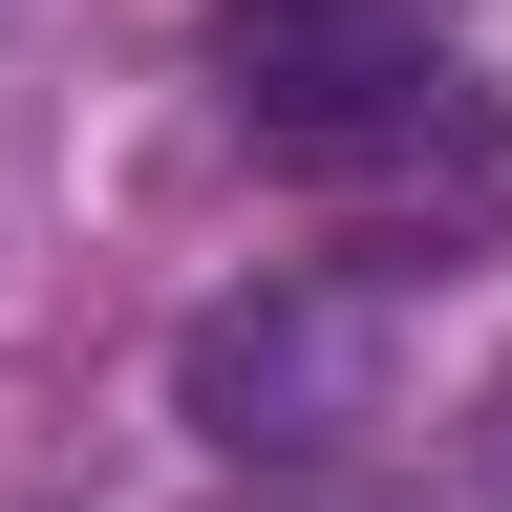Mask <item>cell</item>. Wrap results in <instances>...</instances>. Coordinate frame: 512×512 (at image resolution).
Returning <instances> with one entry per match:
<instances>
[{
    "mask_svg": "<svg viewBox=\"0 0 512 512\" xmlns=\"http://www.w3.org/2000/svg\"><path fill=\"white\" fill-rule=\"evenodd\" d=\"M214 86L299 192H427V171L491 192L512 171L448 0H214Z\"/></svg>",
    "mask_w": 512,
    "mask_h": 512,
    "instance_id": "1",
    "label": "cell"
},
{
    "mask_svg": "<svg viewBox=\"0 0 512 512\" xmlns=\"http://www.w3.org/2000/svg\"><path fill=\"white\" fill-rule=\"evenodd\" d=\"M171 406L214 427V448H363L384 406H406V299L384 278H256V299H214L171 342Z\"/></svg>",
    "mask_w": 512,
    "mask_h": 512,
    "instance_id": "2",
    "label": "cell"
}]
</instances>
